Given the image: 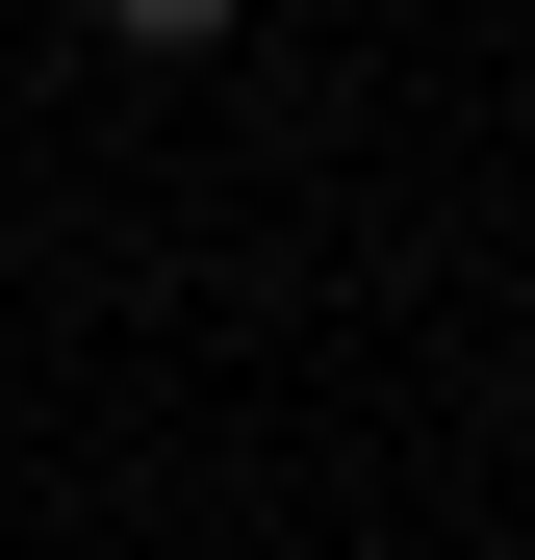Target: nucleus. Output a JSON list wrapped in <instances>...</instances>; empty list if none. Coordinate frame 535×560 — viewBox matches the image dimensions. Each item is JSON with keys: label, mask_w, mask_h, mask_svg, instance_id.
<instances>
[{"label": "nucleus", "mask_w": 535, "mask_h": 560, "mask_svg": "<svg viewBox=\"0 0 535 560\" xmlns=\"http://www.w3.org/2000/svg\"><path fill=\"white\" fill-rule=\"evenodd\" d=\"M77 26H128V51H230V0H77Z\"/></svg>", "instance_id": "obj_1"}]
</instances>
